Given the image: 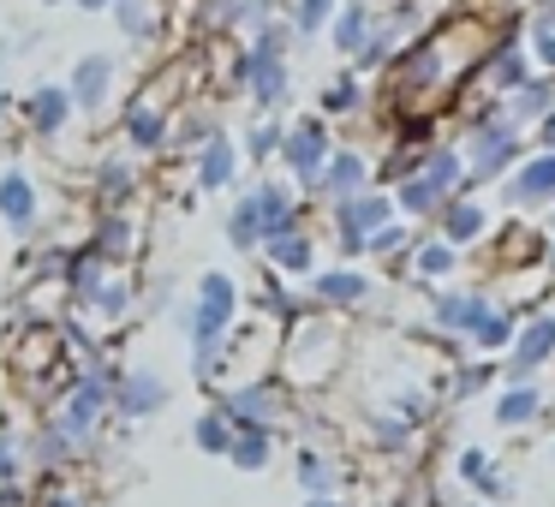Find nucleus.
Here are the masks:
<instances>
[{"label": "nucleus", "mask_w": 555, "mask_h": 507, "mask_svg": "<svg viewBox=\"0 0 555 507\" xmlns=\"http://www.w3.org/2000/svg\"><path fill=\"white\" fill-rule=\"evenodd\" d=\"M173 328L185 335V347H209V340L233 335V316H240V287H233L228 269H204L192 287V299H173Z\"/></svg>", "instance_id": "f257e3e1"}, {"label": "nucleus", "mask_w": 555, "mask_h": 507, "mask_svg": "<svg viewBox=\"0 0 555 507\" xmlns=\"http://www.w3.org/2000/svg\"><path fill=\"white\" fill-rule=\"evenodd\" d=\"M173 120H180V108H173L168 84H156V90L144 84L132 102H126V114H120V138H126V150H132V156H168V144H173Z\"/></svg>", "instance_id": "f03ea898"}, {"label": "nucleus", "mask_w": 555, "mask_h": 507, "mask_svg": "<svg viewBox=\"0 0 555 507\" xmlns=\"http://www.w3.org/2000/svg\"><path fill=\"white\" fill-rule=\"evenodd\" d=\"M0 227L13 233L25 251L42 239V185L25 161H0Z\"/></svg>", "instance_id": "7ed1b4c3"}, {"label": "nucleus", "mask_w": 555, "mask_h": 507, "mask_svg": "<svg viewBox=\"0 0 555 507\" xmlns=\"http://www.w3.org/2000/svg\"><path fill=\"white\" fill-rule=\"evenodd\" d=\"M328 120L323 114H311V120H293L287 126V138H281V168H287V180L293 185H305V192H317V180H323V168H328Z\"/></svg>", "instance_id": "20e7f679"}, {"label": "nucleus", "mask_w": 555, "mask_h": 507, "mask_svg": "<svg viewBox=\"0 0 555 507\" xmlns=\"http://www.w3.org/2000/svg\"><path fill=\"white\" fill-rule=\"evenodd\" d=\"M173 400V382L156 364H126L114 382V424H150L162 418V406Z\"/></svg>", "instance_id": "39448f33"}, {"label": "nucleus", "mask_w": 555, "mask_h": 507, "mask_svg": "<svg viewBox=\"0 0 555 507\" xmlns=\"http://www.w3.org/2000/svg\"><path fill=\"white\" fill-rule=\"evenodd\" d=\"M13 120L25 126L30 138H42V144H54V138H66L78 126L73 114V96H66V84H54V78H42V84H30L25 96L13 102Z\"/></svg>", "instance_id": "423d86ee"}, {"label": "nucleus", "mask_w": 555, "mask_h": 507, "mask_svg": "<svg viewBox=\"0 0 555 507\" xmlns=\"http://www.w3.org/2000/svg\"><path fill=\"white\" fill-rule=\"evenodd\" d=\"M61 84H66V96H73V114H78V120H96V114L114 102L120 61H114V54H102V49H90V54H78V61H73V73H66Z\"/></svg>", "instance_id": "0eeeda50"}, {"label": "nucleus", "mask_w": 555, "mask_h": 507, "mask_svg": "<svg viewBox=\"0 0 555 507\" xmlns=\"http://www.w3.org/2000/svg\"><path fill=\"white\" fill-rule=\"evenodd\" d=\"M209 406H221V418H228L233 430H275L281 412H287V394H281L275 382H233V388H221Z\"/></svg>", "instance_id": "6e6552de"}, {"label": "nucleus", "mask_w": 555, "mask_h": 507, "mask_svg": "<svg viewBox=\"0 0 555 507\" xmlns=\"http://www.w3.org/2000/svg\"><path fill=\"white\" fill-rule=\"evenodd\" d=\"M18 447H25V466L37 471V478H66L73 466H85V459H90L54 418H37L25 435H18Z\"/></svg>", "instance_id": "1a4fd4ad"}, {"label": "nucleus", "mask_w": 555, "mask_h": 507, "mask_svg": "<svg viewBox=\"0 0 555 507\" xmlns=\"http://www.w3.org/2000/svg\"><path fill=\"white\" fill-rule=\"evenodd\" d=\"M233 90H245L263 114H275L281 102L293 96V73H287V61H269V54H257V49H240L233 54Z\"/></svg>", "instance_id": "9d476101"}, {"label": "nucleus", "mask_w": 555, "mask_h": 507, "mask_svg": "<svg viewBox=\"0 0 555 507\" xmlns=\"http://www.w3.org/2000/svg\"><path fill=\"white\" fill-rule=\"evenodd\" d=\"M7 364H13V376L30 388V382H42V376H54L61 364H73V359H66L61 328H13V347H7Z\"/></svg>", "instance_id": "9b49d317"}, {"label": "nucleus", "mask_w": 555, "mask_h": 507, "mask_svg": "<svg viewBox=\"0 0 555 507\" xmlns=\"http://www.w3.org/2000/svg\"><path fill=\"white\" fill-rule=\"evenodd\" d=\"M388 216H395V204H388L383 192H359V197H347V204H335V239H340V251L359 257L364 239L388 227Z\"/></svg>", "instance_id": "f8f14e48"}, {"label": "nucleus", "mask_w": 555, "mask_h": 507, "mask_svg": "<svg viewBox=\"0 0 555 507\" xmlns=\"http://www.w3.org/2000/svg\"><path fill=\"white\" fill-rule=\"evenodd\" d=\"M138 216L132 209H90V233H85V245H96L102 257H108L114 269H126L138 257Z\"/></svg>", "instance_id": "ddd939ff"}, {"label": "nucleus", "mask_w": 555, "mask_h": 507, "mask_svg": "<svg viewBox=\"0 0 555 507\" xmlns=\"http://www.w3.org/2000/svg\"><path fill=\"white\" fill-rule=\"evenodd\" d=\"M138 185H144V173H138V161L126 156H96V168H90V209H126L138 197Z\"/></svg>", "instance_id": "4468645a"}, {"label": "nucleus", "mask_w": 555, "mask_h": 507, "mask_svg": "<svg viewBox=\"0 0 555 507\" xmlns=\"http://www.w3.org/2000/svg\"><path fill=\"white\" fill-rule=\"evenodd\" d=\"M233 180H240V144H233V132L221 126V132L192 156V185L197 192H228Z\"/></svg>", "instance_id": "2eb2a0df"}, {"label": "nucleus", "mask_w": 555, "mask_h": 507, "mask_svg": "<svg viewBox=\"0 0 555 507\" xmlns=\"http://www.w3.org/2000/svg\"><path fill=\"white\" fill-rule=\"evenodd\" d=\"M251 192H257V209H263V245L281 239V233H299V227H305L299 204H293V185L263 180V185H251Z\"/></svg>", "instance_id": "dca6fc26"}, {"label": "nucleus", "mask_w": 555, "mask_h": 507, "mask_svg": "<svg viewBox=\"0 0 555 507\" xmlns=\"http://www.w3.org/2000/svg\"><path fill=\"white\" fill-rule=\"evenodd\" d=\"M364 292H371V281H364L359 269H323V275L311 281V304H317V311H347V304H364Z\"/></svg>", "instance_id": "f3484780"}, {"label": "nucleus", "mask_w": 555, "mask_h": 507, "mask_svg": "<svg viewBox=\"0 0 555 507\" xmlns=\"http://www.w3.org/2000/svg\"><path fill=\"white\" fill-rule=\"evenodd\" d=\"M108 275H114V263H108V257H102L96 245H85V239H78L73 269H66V299H73V304H90V299L102 292V281H108Z\"/></svg>", "instance_id": "a211bd4d"}, {"label": "nucleus", "mask_w": 555, "mask_h": 507, "mask_svg": "<svg viewBox=\"0 0 555 507\" xmlns=\"http://www.w3.org/2000/svg\"><path fill=\"white\" fill-rule=\"evenodd\" d=\"M263 263L269 269H275V275L281 281H287V275H311V269H317V245H311V233H281V239H269L263 245Z\"/></svg>", "instance_id": "6ab92c4d"}, {"label": "nucleus", "mask_w": 555, "mask_h": 507, "mask_svg": "<svg viewBox=\"0 0 555 507\" xmlns=\"http://www.w3.org/2000/svg\"><path fill=\"white\" fill-rule=\"evenodd\" d=\"M114 25H120L126 42H138V49H150V42L162 37V0H114Z\"/></svg>", "instance_id": "aec40b11"}, {"label": "nucleus", "mask_w": 555, "mask_h": 507, "mask_svg": "<svg viewBox=\"0 0 555 507\" xmlns=\"http://www.w3.org/2000/svg\"><path fill=\"white\" fill-rule=\"evenodd\" d=\"M364 156H352V150H335L328 156V168H323V180H317V192L323 197H335V204H347V197H359L364 192Z\"/></svg>", "instance_id": "412c9836"}, {"label": "nucleus", "mask_w": 555, "mask_h": 507, "mask_svg": "<svg viewBox=\"0 0 555 507\" xmlns=\"http://www.w3.org/2000/svg\"><path fill=\"white\" fill-rule=\"evenodd\" d=\"M221 233H228L233 251H263V209H257V192L233 197L228 221H221Z\"/></svg>", "instance_id": "4be33fe9"}, {"label": "nucleus", "mask_w": 555, "mask_h": 507, "mask_svg": "<svg viewBox=\"0 0 555 507\" xmlns=\"http://www.w3.org/2000/svg\"><path fill=\"white\" fill-rule=\"evenodd\" d=\"M371 30H376V18L364 13V0H352V6H340V13H335V25H328V42H335L340 54H352V61H359L364 42H371Z\"/></svg>", "instance_id": "5701e85b"}, {"label": "nucleus", "mask_w": 555, "mask_h": 507, "mask_svg": "<svg viewBox=\"0 0 555 507\" xmlns=\"http://www.w3.org/2000/svg\"><path fill=\"white\" fill-rule=\"evenodd\" d=\"M233 435H240V430L221 418V406H204V412L192 418V447H197V454H209V459H228Z\"/></svg>", "instance_id": "b1692460"}, {"label": "nucleus", "mask_w": 555, "mask_h": 507, "mask_svg": "<svg viewBox=\"0 0 555 507\" xmlns=\"http://www.w3.org/2000/svg\"><path fill=\"white\" fill-rule=\"evenodd\" d=\"M293 478H299L305 495H335L340 466H335L328 454H317V447H299V459H293Z\"/></svg>", "instance_id": "393cba45"}, {"label": "nucleus", "mask_w": 555, "mask_h": 507, "mask_svg": "<svg viewBox=\"0 0 555 507\" xmlns=\"http://www.w3.org/2000/svg\"><path fill=\"white\" fill-rule=\"evenodd\" d=\"M269 459H275V430H240L228 447V466L233 471H269Z\"/></svg>", "instance_id": "a878e982"}, {"label": "nucleus", "mask_w": 555, "mask_h": 507, "mask_svg": "<svg viewBox=\"0 0 555 507\" xmlns=\"http://www.w3.org/2000/svg\"><path fill=\"white\" fill-rule=\"evenodd\" d=\"M507 156H514V126H478V138H472V173H495Z\"/></svg>", "instance_id": "bb28decb"}, {"label": "nucleus", "mask_w": 555, "mask_h": 507, "mask_svg": "<svg viewBox=\"0 0 555 507\" xmlns=\"http://www.w3.org/2000/svg\"><path fill=\"white\" fill-rule=\"evenodd\" d=\"M263 25H275V0H240V6H228V13L216 18V30H233V37H245V42Z\"/></svg>", "instance_id": "cd10ccee"}, {"label": "nucleus", "mask_w": 555, "mask_h": 507, "mask_svg": "<svg viewBox=\"0 0 555 507\" xmlns=\"http://www.w3.org/2000/svg\"><path fill=\"white\" fill-rule=\"evenodd\" d=\"M550 347H555V316H543V323H531V328H526V340H519V352H514V376H531L543 359H550Z\"/></svg>", "instance_id": "c85d7f7f"}, {"label": "nucleus", "mask_w": 555, "mask_h": 507, "mask_svg": "<svg viewBox=\"0 0 555 507\" xmlns=\"http://www.w3.org/2000/svg\"><path fill=\"white\" fill-rule=\"evenodd\" d=\"M335 13H340V0H293L287 25H293V37H317V30L335 25Z\"/></svg>", "instance_id": "c756f323"}, {"label": "nucleus", "mask_w": 555, "mask_h": 507, "mask_svg": "<svg viewBox=\"0 0 555 507\" xmlns=\"http://www.w3.org/2000/svg\"><path fill=\"white\" fill-rule=\"evenodd\" d=\"M483 316H490V311H483L478 292H466V299H442V304H436V323H442V328H466V335H478Z\"/></svg>", "instance_id": "7c9ffc66"}, {"label": "nucleus", "mask_w": 555, "mask_h": 507, "mask_svg": "<svg viewBox=\"0 0 555 507\" xmlns=\"http://www.w3.org/2000/svg\"><path fill=\"white\" fill-rule=\"evenodd\" d=\"M442 233H448V245H466V239H478V233H483V209H478V204H448V216H442Z\"/></svg>", "instance_id": "2f4dec72"}, {"label": "nucleus", "mask_w": 555, "mask_h": 507, "mask_svg": "<svg viewBox=\"0 0 555 507\" xmlns=\"http://www.w3.org/2000/svg\"><path fill=\"white\" fill-rule=\"evenodd\" d=\"M281 138H287V126H281V120H269V114H263V120H257L251 132H245V156H251V161L281 156Z\"/></svg>", "instance_id": "473e14b6"}, {"label": "nucleus", "mask_w": 555, "mask_h": 507, "mask_svg": "<svg viewBox=\"0 0 555 507\" xmlns=\"http://www.w3.org/2000/svg\"><path fill=\"white\" fill-rule=\"evenodd\" d=\"M30 507H90V495L73 490L66 478H37V495H30Z\"/></svg>", "instance_id": "72a5a7b5"}, {"label": "nucleus", "mask_w": 555, "mask_h": 507, "mask_svg": "<svg viewBox=\"0 0 555 507\" xmlns=\"http://www.w3.org/2000/svg\"><path fill=\"white\" fill-rule=\"evenodd\" d=\"M221 370H228V340H209V347H192V376L204 388L221 382Z\"/></svg>", "instance_id": "f704fd0d"}, {"label": "nucleus", "mask_w": 555, "mask_h": 507, "mask_svg": "<svg viewBox=\"0 0 555 507\" xmlns=\"http://www.w3.org/2000/svg\"><path fill=\"white\" fill-rule=\"evenodd\" d=\"M550 192H555V156L531 161V168L514 180V197H550Z\"/></svg>", "instance_id": "c9c22d12"}, {"label": "nucleus", "mask_w": 555, "mask_h": 507, "mask_svg": "<svg viewBox=\"0 0 555 507\" xmlns=\"http://www.w3.org/2000/svg\"><path fill=\"white\" fill-rule=\"evenodd\" d=\"M436 204H442V192H436V185L424 180V173L400 180V209H406V216H424V209H436Z\"/></svg>", "instance_id": "e433bc0d"}, {"label": "nucleus", "mask_w": 555, "mask_h": 507, "mask_svg": "<svg viewBox=\"0 0 555 507\" xmlns=\"http://www.w3.org/2000/svg\"><path fill=\"white\" fill-rule=\"evenodd\" d=\"M30 466H25V447H18V435H0V490L7 483H25Z\"/></svg>", "instance_id": "4c0bfd02"}, {"label": "nucleus", "mask_w": 555, "mask_h": 507, "mask_svg": "<svg viewBox=\"0 0 555 507\" xmlns=\"http://www.w3.org/2000/svg\"><path fill=\"white\" fill-rule=\"evenodd\" d=\"M347 108H359V78L340 73L335 84L323 90V120H328V114H347Z\"/></svg>", "instance_id": "58836bf2"}, {"label": "nucleus", "mask_w": 555, "mask_h": 507, "mask_svg": "<svg viewBox=\"0 0 555 507\" xmlns=\"http://www.w3.org/2000/svg\"><path fill=\"white\" fill-rule=\"evenodd\" d=\"M531 412H538V394H531V388H507L502 406H495V418H502V424H526Z\"/></svg>", "instance_id": "ea45409f"}, {"label": "nucleus", "mask_w": 555, "mask_h": 507, "mask_svg": "<svg viewBox=\"0 0 555 507\" xmlns=\"http://www.w3.org/2000/svg\"><path fill=\"white\" fill-rule=\"evenodd\" d=\"M424 180H430L436 192H448V185L460 180V156H448V150H442V156H430V161H424Z\"/></svg>", "instance_id": "a19ab883"}, {"label": "nucleus", "mask_w": 555, "mask_h": 507, "mask_svg": "<svg viewBox=\"0 0 555 507\" xmlns=\"http://www.w3.org/2000/svg\"><path fill=\"white\" fill-rule=\"evenodd\" d=\"M448 269H454V245H424L418 251V275H448Z\"/></svg>", "instance_id": "79ce46f5"}, {"label": "nucleus", "mask_w": 555, "mask_h": 507, "mask_svg": "<svg viewBox=\"0 0 555 507\" xmlns=\"http://www.w3.org/2000/svg\"><path fill=\"white\" fill-rule=\"evenodd\" d=\"M478 340H483V347H502V340H507V316H483Z\"/></svg>", "instance_id": "37998d69"}, {"label": "nucleus", "mask_w": 555, "mask_h": 507, "mask_svg": "<svg viewBox=\"0 0 555 507\" xmlns=\"http://www.w3.org/2000/svg\"><path fill=\"white\" fill-rule=\"evenodd\" d=\"M543 96H550V90H543V84H531V90H526V96H519V114H531V108H543Z\"/></svg>", "instance_id": "c03bdc74"}, {"label": "nucleus", "mask_w": 555, "mask_h": 507, "mask_svg": "<svg viewBox=\"0 0 555 507\" xmlns=\"http://www.w3.org/2000/svg\"><path fill=\"white\" fill-rule=\"evenodd\" d=\"M228 6H240V0H204V18H209V30H216V18L228 13Z\"/></svg>", "instance_id": "a18cd8bd"}, {"label": "nucleus", "mask_w": 555, "mask_h": 507, "mask_svg": "<svg viewBox=\"0 0 555 507\" xmlns=\"http://www.w3.org/2000/svg\"><path fill=\"white\" fill-rule=\"evenodd\" d=\"M460 471H466V478H483V454H478V447H472V454L460 459Z\"/></svg>", "instance_id": "49530a36"}, {"label": "nucleus", "mask_w": 555, "mask_h": 507, "mask_svg": "<svg viewBox=\"0 0 555 507\" xmlns=\"http://www.w3.org/2000/svg\"><path fill=\"white\" fill-rule=\"evenodd\" d=\"M13 54H18V42H13V37H0V78H7V66H13Z\"/></svg>", "instance_id": "de8ad7c7"}, {"label": "nucleus", "mask_w": 555, "mask_h": 507, "mask_svg": "<svg viewBox=\"0 0 555 507\" xmlns=\"http://www.w3.org/2000/svg\"><path fill=\"white\" fill-rule=\"evenodd\" d=\"M78 13H114V0H73Z\"/></svg>", "instance_id": "09e8293b"}, {"label": "nucleus", "mask_w": 555, "mask_h": 507, "mask_svg": "<svg viewBox=\"0 0 555 507\" xmlns=\"http://www.w3.org/2000/svg\"><path fill=\"white\" fill-rule=\"evenodd\" d=\"M305 507H347L340 495H305Z\"/></svg>", "instance_id": "8fccbe9b"}, {"label": "nucleus", "mask_w": 555, "mask_h": 507, "mask_svg": "<svg viewBox=\"0 0 555 507\" xmlns=\"http://www.w3.org/2000/svg\"><path fill=\"white\" fill-rule=\"evenodd\" d=\"M13 102H18V96H13V90H0V126L13 120Z\"/></svg>", "instance_id": "3c124183"}, {"label": "nucleus", "mask_w": 555, "mask_h": 507, "mask_svg": "<svg viewBox=\"0 0 555 507\" xmlns=\"http://www.w3.org/2000/svg\"><path fill=\"white\" fill-rule=\"evenodd\" d=\"M538 54H543V61L555 66V37H538Z\"/></svg>", "instance_id": "603ef678"}, {"label": "nucleus", "mask_w": 555, "mask_h": 507, "mask_svg": "<svg viewBox=\"0 0 555 507\" xmlns=\"http://www.w3.org/2000/svg\"><path fill=\"white\" fill-rule=\"evenodd\" d=\"M543 138H550V144H555V114H550V120H543Z\"/></svg>", "instance_id": "864d4df0"}, {"label": "nucleus", "mask_w": 555, "mask_h": 507, "mask_svg": "<svg viewBox=\"0 0 555 507\" xmlns=\"http://www.w3.org/2000/svg\"><path fill=\"white\" fill-rule=\"evenodd\" d=\"M37 6H73V0H37Z\"/></svg>", "instance_id": "5fc2aeb1"}]
</instances>
